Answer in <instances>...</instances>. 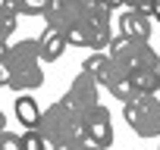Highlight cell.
Returning <instances> with one entry per match:
<instances>
[{
	"mask_svg": "<svg viewBox=\"0 0 160 150\" xmlns=\"http://www.w3.org/2000/svg\"><path fill=\"white\" fill-rule=\"evenodd\" d=\"M154 19L151 16H144V13H138V10H122V16H119V35H126V38H132V41H151V25Z\"/></svg>",
	"mask_w": 160,
	"mask_h": 150,
	"instance_id": "8",
	"label": "cell"
},
{
	"mask_svg": "<svg viewBox=\"0 0 160 150\" xmlns=\"http://www.w3.org/2000/svg\"><path fill=\"white\" fill-rule=\"evenodd\" d=\"M98 82H94V75L91 72H85V69H78V75L72 78V85H69V91L63 94V100L78 113V116H85L88 110H94L101 100H98Z\"/></svg>",
	"mask_w": 160,
	"mask_h": 150,
	"instance_id": "6",
	"label": "cell"
},
{
	"mask_svg": "<svg viewBox=\"0 0 160 150\" xmlns=\"http://www.w3.org/2000/svg\"><path fill=\"white\" fill-rule=\"evenodd\" d=\"M0 38H3V22H0Z\"/></svg>",
	"mask_w": 160,
	"mask_h": 150,
	"instance_id": "21",
	"label": "cell"
},
{
	"mask_svg": "<svg viewBox=\"0 0 160 150\" xmlns=\"http://www.w3.org/2000/svg\"><path fill=\"white\" fill-rule=\"evenodd\" d=\"M0 88H3V69H0Z\"/></svg>",
	"mask_w": 160,
	"mask_h": 150,
	"instance_id": "20",
	"label": "cell"
},
{
	"mask_svg": "<svg viewBox=\"0 0 160 150\" xmlns=\"http://www.w3.org/2000/svg\"><path fill=\"white\" fill-rule=\"evenodd\" d=\"M22 3V16H44L50 0H19Z\"/></svg>",
	"mask_w": 160,
	"mask_h": 150,
	"instance_id": "13",
	"label": "cell"
},
{
	"mask_svg": "<svg viewBox=\"0 0 160 150\" xmlns=\"http://www.w3.org/2000/svg\"><path fill=\"white\" fill-rule=\"evenodd\" d=\"M129 85H132V94L135 97L157 94V69L154 72H135V75H129Z\"/></svg>",
	"mask_w": 160,
	"mask_h": 150,
	"instance_id": "11",
	"label": "cell"
},
{
	"mask_svg": "<svg viewBox=\"0 0 160 150\" xmlns=\"http://www.w3.org/2000/svg\"><path fill=\"white\" fill-rule=\"evenodd\" d=\"M0 131H7V116L0 113Z\"/></svg>",
	"mask_w": 160,
	"mask_h": 150,
	"instance_id": "19",
	"label": "cell"
},
{
	"mask_svg": "<svg viewBox=\"0 0 160 150\" xmlns=\"http://www.w3.org/2000/svg\"><path fill=\"white\" fill-rule=\"evenodd\" d=\"M107 50H110V56L116 59V66H119L126 75L154 72V69H157V50H154L148 41H132V38H126V35H116V38H110Z\"/></svg>",
	"mask_w": 160,
	"mask_h": 150,
	"instance_id": "3",
	"label": "cell"
},
{
	"mask_svg": "<svg viewBox=\"0 0 160 150\" xmlns=\"http://www.w3.org/2000/svg\"><path fill=\"white\" fill-rule=\"evenodd\" d=\"M85 72H91L94 75V82L101 85V88H107L116 100H132L135 94H132V85H129V75L116 66V59L107 53V50H98V53H91L88 59H85V66H82Z\"/></svg>",
	"mask_w": 160,
	"mask_h": 150,
	"instance_id": "4",
	"label": "cell"
},
{
	"mask_svg": "<svg viewBox=\"0 0 160 150\" xmlns=\"http://www.w3.org/2000/svg\"><path fill=\"white\" fill-rule=\"evenodd\" d=\"M0 150H22V141H19V134L0 131Z\"/></svg>",
	"mask_w": 160,
	"mask_h": 150,
	"instance_id": "14",
	"label": "cell"
},
{
	"mask_svg": "<svg viewBox=\"0 0 160 150\" xmlns=\"http://www.w3.org/2000/svg\"><path fill=\"white\" fill-rule=\"evenodd\" d=\"M151 19L160 22V0H154V3H151Z\"/></svg>",
	"mask_w": 160,
	"mask_h": 150,
	"instance_id": "16",
	"label": "cell"
},
{
	"mask_svg": "<svg viewBox=\"0 0 160 150\" xmlns=\"http://www.w3.org/2000/svg\"><path fill=\"white\" fill-rule=\"evenodd\" d=\"M7 53H10V44H7V38H0V63L7 59Z\"/></svg>",
	"mask_w": 160,
	"mask_h": 150,
	"instance_id": "17",
	"label": "cell"
},
{
	"mask_svg": "<svg viewBox=\"0 0 160 150\" xmlns=\"http://www.w3.org/2000/svg\"><path fill=\"white\" fill-rule=\"evenodd\" d=\"M0 13H7V16H22V3H19V0H0Z\"/></svg>",
	"mask_w": 160,
	"mask_h": 150,
	"instance_id": "15",
	"label": "cell"
},
{
	"mask_svg": "<svg viewBox=\"0 0 160 150\" xmlns=\"http://www.w3.org/2000/svg\"><path fill=\"white\" fill-rule=\"evenodd\" d=\"M82 125H85L88 144H94L98 150H110V144H113V122H110V113H107L104 103H98L94 110H88L82 116Z\"/></svg>",
	"mask_w": 160,
	"mask_h": 150,
	"instance_id": "7",
	"label": "cell"
},
{
	"mask_svg": "<svg viewBox=\"0 0 160 150\" xmlns=\"http://www.w3.org/2000/svg\"><path fill=\"white\" fill-rule=\"evenodd\" d=\"M157 106H160V94L132 97V100L122 103V119H126V125H129L138 138H160Z\"/></svg>",
	"mask_w": 160,
	"mask_h": 150,
	"instance_id": "5",
	"label": "cell"
},
{
	"mask_svg": "<svg viewBox=\"0 0 160 150\" xmlns=\"http://www.w3.org/2000/svg\"><path fill=\"white\" fill-rule=\"evenodd\" d=\"M38 44H41V63H57V59L63 56V50L69 47V44H66V38H63V31H60V28H53V25H44V31H41Z\"/></svg>",
	"mask_w": 160,
	"mask_h": 150,
	"instance_id": "9",
	"label": "cell"
},
{
	"mask_svg": "<svg viewBox=\"0 0 160 150\" xmlns=\"http://www.w3.org/2000/svg\"><path fill=\"white\" fill-rule=\"evenodd\" d=\"M16 119L25 125V131H28V128H38L41 110H38V100H35L32 94H19V97H16Z\"/></svg>",
	"mask_w": 160,
	"mask_h": 150,
	"instance_id": "10",
	"label": "cell"
},
{
	"mask_svg": "<svg viewBox=\"0 0 160 150\" xmlns=\"http://www.w3.org/2000/svg\"><path fill=\"white\" fill-rule=\"evenodd\" d=\"M35 131L44 138V147L47 150H75V147L88 144L82 116H78L63 97L41 113V122H38Z\"/></svg>",
	"mask_w": 160,
	"mask_h": 150,
	"instance_id": "1",
	"label": "cell"
},
{
	"mask_svg": "<svg viewBox=\"0 0 160 150\" xmlns=\"http://www.w3.org/2000/svg\"><path fill=\"white\" fill-rule=\"evenodd\" d=\"M19 141H22V150H47V147H44V138H41L35 128H28L25 134H19Z\"/></svg>",
	"mask_w": 160,
	"mask_h": 150,
	"instance_id": "12",
	"label": "cell"
},
{
	"mask_svg": "<svg viewBox=\"0 0 160 150\" xmlns=\"http://www.w3.org/2000/svg\"><path fill=\"white\" fill-rule=\"evenodd\" d=\"M3 69V88L16 94H32L35 88L44 85V72H41V44L38 38H25L10 47L7 59L0 63Z\"/></svg>",
	"mask_w": 160,
	"mask_h": 150,
	"instance_id": "2",
	"label": "cell"
},
{
	"mask_svg": "<svg viewBox=\"0 0 160 150\" xmlns=\"http://www.w3.org/2000/svg\"><path fill=\"white\" fill-rule=\"evenodd\" d=\"M122 3H126V0H107V7H110V10H116V7H122Z\"/></svg>",
	"mask_w": 160,
	"mask_h": 150,
	"instance_id": "18",
	"label": "cell"
}]
</instances>
